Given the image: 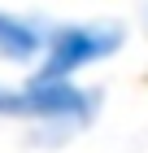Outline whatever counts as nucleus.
<instances>
[{"instance_id":"1","label":"nucleus","mask_w":148,"mask_h":153,"mask_svg":"<svg viewBox=\"0 0 148 153\" xmlns=\"http://www.w3.org/2000/svg\"><path fill=\"white\" fill-rule=\"evenodd\" d=\"M100 114V92L83 88L74 79H39L31 74L26 83H0V118L35 123L39 144H61L66 136L91 127Z\"/></svg>"},{"instance_id":"2","label":"nucleus","mask_w":148,"mask_h":153,"mask_svg":"<svg viewBox=\"0 0 148 153\" xmlns=\"http://www.w3.org/2000/svg\"><path fill=\"white\" fill-rule=\"evenodd\" d=\"M122 44H126L122 22H52L35 74L39 79H74V74L109 61Z\"/></svg>"},{"instance_id":"3","label":"nucleus","mask_w":148,"mask_h":153,"mask_svg":"<svg viewBox=\"0 0 148 153\" xmlns=\"http://www.w3.org/2000/svg\"><path fill=\"white\" fill-rule=\"evenodd\" d=\"M48 26L35 13H18V9H0V61L9 66H31L44 57L48 44Z\"/></svg>"},{"instance_id":"4","label":"nucleus","mask_w":148,"mask_h":153,"mask_svg":"<svg viewBox=\"0 0 148 153\" xmlns=\"http://www.w3.org/2000/svg\"><path fill=\"white\" fill-rule=\"evenodd\" d=\"M144 26H148V9H144Z\"/></svg>"}]
</instances>
